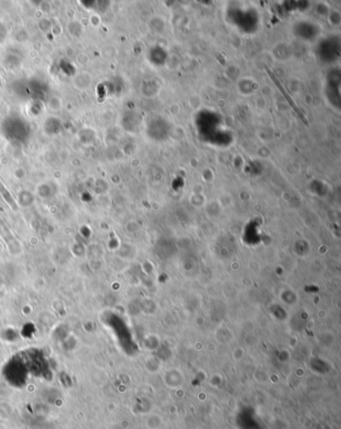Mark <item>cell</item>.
<instances>
[{
	"label": "cell",
	"instance_id": "cell-1",
	"mask_svg": "<svg viewBox=\"0 0 341 429\" xmlns=\"http://www.w3.org/2000/svg\"><path fill=\"white\" fill-rule=\"evenodd\" d=\"M268 73H269V74H270V76H271V78H272L273 81H274V82H275V83H276V84H277V87H278V88H279V89H280V90H281V92H282V93H283V96H284V97H285V98H286V99H287V100H288V102H289V103H290V105H291V106H292V107H293V109H294V110H295V111H296V112H297V113H298V116H299V117H300V119H302V121H303V122H304V123H305V124H307V122H306V121H305V119H304V116H303V115H302V112H301V111H300V110H299V108H298V107H297V106H296V104H295V102H294V100H293V99H291V98H289V96H288V95H287V94H288V93H287V92H286V91H285V90H284V89H283V88H282V84H281V83H280V81H279V80H278V79H276V77H275V76H274V75H273V74H272V73H271V72H268Z\"/></svg>",
	"mask_w": 341,
	"mask_h": 429
}]
</instances>
